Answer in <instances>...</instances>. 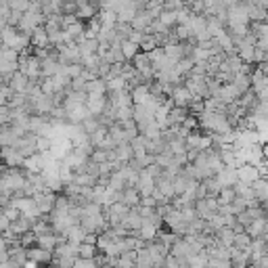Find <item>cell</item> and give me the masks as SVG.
<instances>
[{"label": "cell", "mask_w": 268, "mask_h": 268, "mask_svg": "<svg viewBox=\"0 0 268 268\" xmlns=\"http://www.w3.org/2000/svg\"><path fill=\"white\" fill-rule=\"evenodd\" d=\"M185 84L191 88V93L195 97H204L210 99V88H208V76H197V74H189Z\"/></svg>", "instance_id": "1"}, {"label": "cell", "mask_w": 268, "mask_h": 268, "mask_svg": "<svg viewBox=\"0 0 268 268\" xmlns=\"http://www.w3.org/2000/svg\"><path fill=\"white\" fill-rule=\"evenodd\" d=\"M57 195L59 193H55V191H40L34 199H36V204H38V210H40V214H53L55 212V208H57Z\"/></svg>", "instance_id": "2"}, {"label": "cell", "mask_w": 268, "mask_h": 268, "mask_svg": "<svg viewBox=\"0 0 268 268\" xmlns=\"http://www.w3.org/2000/svg\"><path fill=\"white\" fill-rule=\"evenodd\" d=\"M170 97L174 99V103H176L178 107H189L195 95L191 93V88H189L185 82H181V84H174V88H172Z\"/></svg>", "instance_id": "3"}, {"label": "cell", "mask_w": 268, "mask_h": 268, "mask_svg": "<svg viewBox=\"0 0 268 268\" xmlns=\"http://www.w3.org/2000/svg\"><path fill=\"white\" fill-rule=\"evenodd\" d=\"M132 63H134V67L141 72V74H145L147 78H155V70H153V59H151V55L147 53V51H139V55L132 59Z\"/></svg>", "instance_id": "4"}, {"label": "cell", "mask_w": 268, "mask_h": 268, "mask_svg": "<svg viewBox=\"0 0 268 268\" xmlns=\"http://www.w3.org/2000/svg\"><path fill=\"white\" fill-rule=\"evenodd\" d=\"M237 174H239V181H241V183H248V185H254L258 178H262L260 168L254 166V164H250V162L241 164V166L237 168Z\"/></svg>", "instance_id": "5"}, {"label": "cell", "mask_w": 268, "mask_h": 268, "mask_svg": "<svg viewBox=\"0 0 268 268\" xmlns=\"http://www.w3.org/2000/svg\"><path fill=\"white\" fill-rule=\"evenodd\" d=\"M3 160H5V164L11 166V168L26 166V158H24V155H21L15 147H11V145H3Z\"/></svg>", "instance_id": "6"}, {"label": "cell", "mask_w": 268, "mask_h": 268, "mask_svg": "<svg viewBox=\"0 0 268 268\" xmlns=\"http://www.w3.org/2000/svg\"><path fill=\"white\" fill-rule=\"evenodd\" d=\"M109 103H111V101H109L107 95H88V101H86L88 109L93 111V116H101L103 111L107 109Z\"/></svg>", "instance_id": "7"}, {"label": "cell", "mask_w": 268, "mask_h": 268, "mask_svg": "<svg viewBox=\"0 0 268 268\" xmlns=\"http://www.w3.org/2000/svg\"><path fill=\"white\" fill-rule=\"evenodd\" d=\"M172 254L178 258V260H183V258H191L195 254V248L187 241V237H178V241L172 245Z\"/></svg>", "instance_id": "8"}, {"label": "cell", "mask_w": 268, "mask_h": 268, "mask_svg": "<svg viewBox=\"0 0 268 268\" xmlns=\"http://www.w3.org/2000/svg\"><path fill=\"white\" fill-rule=\"evenodd\" d=\"M143 214L139 212V206L137 208H130V212L124 216V220H122V225L128 229V231H137V229H141L143 227Z\"/></svg>", "instance_id": "9"}, {"label": "cell", "mask_w": 268, "mask_h": 268, "mask_svg": "<svg viewBox=\"0 0 268 268\" xmlns=\"http://www.w3.org/2000/svg\"><path fill=\"white\" fill-rule=\"evenodd\" d=\"M191 116V109L189 107H172L170 109V124L172 126H183L187 122V118Z\"/></svg>", "instance_id": "10"}, {"label": "cell", "mask_w": 268, "mask_h": 268, "mask_svg": "<svg viewBox=\"0 0 268 268\" xmlns=\"http://www.w3.org/2000/svg\"><path fill=\"white\" fill-rule=\"evenodd\" d=\"M78 47H80V53H82V59H84V57H91V55H99L101 42H99V38H86L84 42L78 44Z\"/></svg>", "instance_id": "11"}, {"label": "cell", "mask_w": 268, "mask_h": 268, "mask_svg": "<svg viewBox=\"0 0 268 268\" xmlns=\"http://www.w3.org/2000/svg\"><path fill=\"white\" fill-rule=\"evenodd\" d=\"M28 82H30V76H26L24 72L19 70V72L13 74V78H11L9 84H11V88H13L15 93H26L28 91Z\"/></svg>", "instance_id": "12"}, {"label": "cell", "mask_w": 268, "mask_h": 268, "mask_svg": "<svg viewBox=\"0 0 268 268\" xmlns=\"http://www.w3.org/2000/svg\"><path fill=\"white\" fill-rule=\"evenodd\" d=\"M266 220H268V216H260V218H254L252 220V225H248L245 227V231H248L254 239L256 237H262L264 233H266Z\"/></svg>", "instance_id": "13"}, {"label": "cell", "mask_w": 268, "mask_h": 268, "mask_svg": "<svg viewBox=\"0 0 268 268\" xmlns=\"http://www.w3.org/2000/svg\"><path fill=\"white\" fill-rule=\"evenodd\" d=\"M141 199H143V195H141V191H139L137 187H126V189H124V204H126L128 208L141 206Z\"/></svg>", "instance_id": "14"}, {"label": "cell", "mask_w": 268, "mask_h": 268, "mask_svg": "<svg viewBox=\"0 0 268 268\" xmlns=\"http://www.w3.org/2000/svg\"><path fill=\"white\" fill-rule=\"evenodd\" d=\"M63 256H74V258H78V243H72V241L59 243L57 250H55V258H63Z\"/></svg>", "instance_id": "15"}, {"label": "cell", "mask_w": 268, "mask_h": 268, "mask_svg": "<svg viewBox=\"0 0 268 268\" xmlns=\"http://www.w3.org/2000/svg\"><path fill=\"white\" fill-rule=\"evenodd\" d=\"M109 93V86L105 78H93L88 82V95H107Z\"/></svg>", "instance_id": "16"}, {"label": "cell", "mask_w": 268, "mask_h": 268, "mask_svg": "<svg viewBox=\"0 0 268 268\" xmlns=\"http://www.w3.org/2000/svg\"><path fill=\"white\" fill-rule=\"evenodd\" d=\"M116 153H118V160L122 164H128L134 158V147H132V143H120L116 147Z\"/></svg>", "instance_id": "17"}, {"label": "cell", "mask_w": 268, "mask_h": 268, "mask_svg": "<svg viewBox=\"0 0 268 268\" xmlns=\"http://www.w3.org/2000/svg\"><path fill=\"white\" fill-rule=\"evenodd\" d=\"M97 254H99L97 243H91V241L78 243V256H80V258H95Z\"/></svg>", "instance_id": "18"}, {"label": "cell", "mask_w": 268, "mask_h": 268, "mask_svg": "<svg viewBox=\"0 0 268 268\" xmlns=\"http://www.w3.org/2000/svg\"><path fill=\"white\" fill-rule=\"evenodd\" d=\"M122 51H124V57H126V61H132L134 57L139 55V51H141V44L132 42V40L128 38V40H124V42H122Z\"/></svg>", "instance_id": "19"}, {"label": "cell", "mask_w": 268, "mask_h": 268, "mask_svg": "<svg viewBox=\"0 0 268 268\" xmlns=\"http://www.w3.org/2000/svg\"><path fill=\"white\" fill-rule=\"evenodd\" d=\"M158 231H160V229L155 227L149 218H145V220H143V227H141V237H143V239H147V241H151V239H158Z\"/></svg>", "instance_id": "20"}, {"label": "cell", "mask_w": 268, "mask_h": 268, "mask_svg": "<svg viewBox=\"0 0 268 268\" xmlns=\"http://www.w3.org/2000/svg\"><path fill=\"white\" fill-rule=\"evenodd\" d=\"M235 229H231V227H222V229H218V233H216V237L227 245V248H231V245H235Z\"/></svg>", "instance_id": "21"}, {"label": "cell", "mask_w": 268, "mask_h": 268, "mask_svg": "<svg viewBox=\"0 0 268 268\" xmlns=\"http://www.w3.org/2000/svg\"><path fill=\"white\" fill-rule=\"evenodd\" d=\"M233 84L239 88L241 93H245V91H250V88H252V76H250V74H245V72H239V74L235 76Z\"/></svg>", "instance_id": "22"}, {"label": "cell", "mask_w": 268, "mask_h": 268, "mask_svg": "<svg viewBox=\"0 0 268 268\" xmlns=\"http://www.w3.org/2000/svg\"><path fill=\"white\" fill-rule=\"evenodd\" d=\"M252 243H254V237L248 231H241V233L235 235V245H237V248H241V250H250Z\"/></svg>", "instance_id": "23"}, {"label": "cell", "mask_w": 268, "mask_h": 268, "mask_svg": "<svg viewBox=\"0 0 268 268\" xmlns=\"http://www.w3.org/2000/svg\"><path fill=\"white\" fill-rule=\"evenodd\" d=\"M254 189H256V197L260 201H266L268 199V178H258L254 183Z\"/></svg>", "instance_id": "24"}, {"label": "cell", "mask_w": 268, "mask_h": 268, "mask_svg": "<svg viewBox=\"0 0 268 268\" xmlns=\"http://www.w3.org/2000/svg\"><path fill=\"white\" fill-rule=\"evenodd\" d=\"M137 266H141V268H147V266H155V260H153V256H151V252H149L147 248H141V250H139Z\"/></svg>", "instance_id": "25"}, {"label": "cell", "mask_w": 268, "mask_h": 268, "mask_svg": "<svg viewBox=\"0 0 268 268\" xmlns=\"http://www.w3.org/2000/svg\"><path fill=\"white\" fill-rule=\"evenodd\" d=\"M61 70L74 80V78H78V76L84 74V65H82V63H67V65L61 67Z\"/></svg>", "instance_id": "26"}, {"label": "cell", "mask_w": 268, "mask_h": 268, "mask_svg": "<svg viewBox=\"0 0 268 268\" xmlns=\"http://www.w3.org/2000/svg\"><path fill=\"white\" fill-rule=\"evenodd\" d=\"M107 137H109V128H107V126H101L97 132H93V134H91V143H93L95 147H101V145H103V141H105Z\"/></svg>", "instance_id": "27"}, {"label": "cell", "mask_w": 268, "mask_h": 268, "mask_svg": "<svg viewBox=\"0 0 268 268\" xmlns=\"http://www.w3.org/2000/svg\"><path fill=\"white\" fill-rule=\"evenodd\" d=\"M82 126H84V130L88 132V134H93V132H97L103 124H101V120H99V116H91V118H86L84 122H82Z\"/></svg>", "instance_id": "28"}, {"label": "cell", "mask_w": 268, "mask_h": 268, "mask_svg": "<svg viewBox=\"0 0 268 268\" xmlns=\"http://www.w3.org/2000/svg\"><path fill=\"white\" fill-rule=\"evenodd\" d=\"M53 139L51 137H47V134H38V151L40 153H49L51 151V147H53Z\"/></svg>", "instance_id": "29"}, {"label": "cell", "mask_w": 268, "mask_h": 268, "mask_svg": "<svg viewBox=\"0 0 268 268\" xmlns=\"http://www.w3.org/2000/svg\"><path fill=\"white\" fill-rule=\"evenodd\" d=\"M88 82H91V80H88L84 74L78 76V78H74L72 80V91H86L88 93Z\"/></svg>", "instance_id": "30"}, {"label": "cell", "mask_w": 268, "mask_h": 268, "mask_svg": "<svg viewBox=\"0 0 268 268\" xmlns=\"http://www.w3.org/2000/svg\"><path fill=\"white\" fill-rule=\"evenodd\" d=\"M231 206H233V212H235V214H241V212H245V210L250 208V204H248V199H245V197H239V195L235 197V201H233Z\"/></svg>", "instance_id": "31"}, {"label": "cell", "mask_w": 268, "mask_h": 268, "mask_svg": "<svg viewBox=\"0 0 268 268\" xmlns=\"http://www.w3.org/2000/svg\"><path fill=\"white\" fill-rule=\"evenodd\" d=\"M19 241H21V245H26V248H32V245L38 243V235L34 231H28V233H24L19 237Z\"/></svg>", "instance_id": "32"}, {"label": "cell", "mask_w": 268, "mask_h": 268, "mask_svg": "<svg viewBox=\"0 0 268 268\" xmlns=\"http://www.w3.org/2000/svg\"><path fill=\"white\" fill-rule=\"evenodd\" d=\"M185 7H189L187 0H166V5H164V9L168 11H183Z\"/></svg>", "instance_id": "33"}, {"label": "cell", "mask_w": 268, "mask_h": 268, "mask_svg": "<svg viewBox=\"0 0 268 268\" xmlns=\"http://www.w3.org/2000/svg\"><path fill=\"white\" fill-rule=\"evenodd\" d=\"M11 9H17V11H30L32 9V0H9Z\"/></svg>", "instance_id": "34"}, {"label": "cell", "mask_w": 268, "mask_h": 268, "mask_svg": "<svg viewBox=\"0 0 268 268\" xmlns=\"http://www.w3.org/2000/svg\"><path fill=\"white\" fill-rule=\"evenodd\" d=\"M53 264H57V266H61V268H72V266H76V258H74V256L55 258V260H53Z\"/></svg>", "instance_id": "35"}, {"label": "cell", "mask_w": 268, "mask_h": 268, "mask_svg": "<svg viewBox=\"0 0 268 268\" xmlns=\"http://www.w3.org/2000/svg\"><path fill=\"white\" fill-rule=\"evenodd\" d=\"M11 225H13V220H11L5 212H0V231H9Z\"/></svg>", "instance_id": "36"}, {"label": "cell", "mask_w": 268, "mask_h": 268, "mask_svg": "<svg viewBox=\"0 0 268 268\" xmlns=\"http://www.w3.org/2000/svg\"><path fill=\"white\" fill-rule=\"evenodd\" d=\"M143 38H145V32H141V30H132V34H130V40H132V42L141 44V42H143Z\"/></svg>", "instance_id": "37"}, {"label": "cell", "mask_w": 268, "mask_h": 268, "mask_svg": "<svg viewBox=\"0 0 268 268\" xmlns=\"http://www.w3.org/2000/svg\"><path fill=\"white\" fill-rule=\"evenodd\" d=\"M262 206H264V210H266V216H268V199H266V201H262Z\"/></svg>", "instance_id": "38"}]
</instances>
